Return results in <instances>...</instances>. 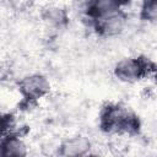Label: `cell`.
I'll return each mask as SVG.
<instances>
[{
  "instance_id": "6da1fadb",
  "label": "cell",
  "mask_w": 157,
  "mask_h": 157,
  "mask_svg": "<svg viewBox=\"0 0 157 157\" xmlns=\"http://www.w3.org/2000/svg\"><path fill=\"white\" fill-rule=\"evenodd\" d=\"M99 128L105 134L137 135L141 121L129 108L118 103H105L99 113Z\"/></svg>"
},
{
  "instance_id": "7a4b0ae2",
  "label": "cell",
  "mask_w": 157,
  "mask_h": 157,
  "mask_svg": "<svg viewBox=\"0 0 157 157\" xmlns=\"http://www.w3.org/2000/svg\"><path fill=\"white\" fill-rule=\"evenodd\" d=\"M155 63L148 58L140 55L135 58H125L114 67V75L124 82H137L155 72Z\"/></svg>"
},
{
  "instance_id": "3957f363",
  "label": "cell",
  "mask_w": 157,
  "mask_h": 157,
  "mask_svg": "<svg viewBox=\"0 0 157 157\" xmlns=\"http://www.w3.org/2000/svg\"><path fill=\"white\" fill-rule=\"evenodd\" d=\"M17 88L22 96L21 105L29 107L38 99L47 96L50 91V83L48 78L39 74L28 75L17 82Z\"/></svg>"
},
{
  "instance_id": "277c9868",
  "label": "cell",
  "mask_w": 157,
  "mask_h": 157,
  "mask_svg": "<svg viewBox=\"0 0 157 157\" xmlns=\"http://www.w3.org/2000/svg\"><path fill=\"white\" fill-rule=\"evenodd\" d=\"M129 4L130 0H92L82 12L85 13V17L88 20V22L92 23L121 11L123 7Z\"/></svg>"
},
{
  "instance_id": "5b68a950",
  "label": "cell",
  "mask_w": 157,
  "mask_h": 157,
  "mask_svg": "<svg viewBox=\"0 0 157 157\" xmlns=\"http://www.w3.org/2000/svg\"><path fill=\"white\" fill-rule=\"evenodd\" d=\"M126 20H128V15L124 10H121L117 13L94 21L90 25L93 27V31L99 37H114L123 32Z\"/></svg>"
},
{
  "instance_id": "8992f818",
  "label": "cell",
  "mask_w": 157,
  "mask_h": 157,
  "mask_svg": "<svg viewBox=\"0 0 157 157\" xmlns=\"http://www.w3.org/2000/svg\"><path fill=\"white\" fill-rule=\"evenodd\" d=\"M27 155V148L21 139V134L16 132H9L2 137L0 141V156L2 157H22Z\"/></svg>"
},
{
  "instance_id": "52a82bcc",
  "label": "cell",
  "mask_w": 157,
  "mask_h": 157,
  "mask_svg": "<svg viewBox=\"0 0 157 157\" xmlns=\"http://www.w3.org/2000/svg\"><path fill=\"white\" fill-rule=\"evenodd\" d=\"M91 150V142L85 136H75L65 140L59 147L60 156H85Z\"/></svg>"
},
{
  "instance_id": "ba28073f",
  "label": "cell",
  "mask_w": 157,
  "mask_h": 157,
  "mask_svg": "<svg viewBox=\"0 0 157 157\" xmlns=\"http://www.w3.org/2000/svg\"><path fill=\"white\" fill-rule=\"evenodd\" d=\"M140 18L147 22H155L157 18V0H142Z\"/></svg>"
},
{
  "instance_id": "9c48e42d",
  "label": "cell",
  "mask_w": 157,
  "mask_h": 157,
  "mask_svg": "<svg viewBox=\"0 0 157 157\" xmlns=\"http://www.w3.org/2000/svg\"><path fill=\"white\" fill-rule=\"evenodd\" d=\"M50 25L54 26H64L67 22V16L65 13V11L63 9H49L45 12V17H44Z\"/></svg>"
},
{
  "instance_id": "30bf717a",
  "label": "cell",
  "mask_w": 157,
  "mask_h": 157,
  "mask_svg": "<svg viewBox=\"0 0 157 157\" xmlns=\"http://www.w3.org/2000/svg\"><path fill=\"white\" fill-rule=\"evenodd\" d=\"M13 126V117L11 114L0 113V141L5 135H7Z\"/></svg>"
},
{
  "instance_id": "8fae6325",
  "label": "cell",
  "mask_w": 157,
  "mask_h": 157,
  "mask_svg": "<svg viewBox=\"0 0 157 157\" xmlns=\"http://www.w3.org/2000/svg\"><path fill=\"white\" fill-rule=\"evenodd\" d=\"M75 1L78 4V7H80V9L83 11V10H85V9H86V7L90 5V2H91L92 0H75Z\"/></svg>"
}]
</instances>
